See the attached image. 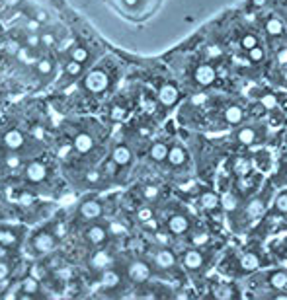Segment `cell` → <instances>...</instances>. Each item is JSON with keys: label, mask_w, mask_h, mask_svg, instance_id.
Here are the masks:
<instances>
[{"label": "cell", "mask_w": 287, "mask_h": 300, "mask_svg": "<svg viewBox=\"0 0 287 300\" xmlns=\"http://www.w3.org/2000/svg\"><path fill=\"white\" fill-rule=\"evenodd\" d=\"M196 218L188 209H178L168 214L164 220V228L172 234V238H182L186 240V236L196 228Z\"/></svg>", "instance_id": "cell-7"}, {"label": "cell", "mask_w": 287, "mask_h": 300, "mask_svg": "<svg viewBox=\"0 0 287 300\" xmlns=\"http://www.w3.org/2000/svg\"><path fill=\"white\" fill-rule=\"evenodd\" d=\"M47 12H43V10H33V20L37 22V24H43V22H47Z\"/></svg>", "instance_id": "cell-44"}, {"label": "cell", "mask_w": 287, "mask_h": 300, "mask_svg": "<svg viewBox=\"0 0 287 300\" xmlns=\"http://www.w3.org/2000/svg\"><path fill=\"white\" fill-rule=\"evenodd\" d=\"M152 265L151 261L147 259H131L127 265H125V277L133 283V285H147L152 277Z\"/></svg>", "instance_id": "cell-10"}, {"label": "cell", "mask_w": 287, "mask_h": 300, "mask_svg": "<svg viewBox=\"0 0 287 300\" xmlns=\"http://www.w3.org/2000/svg\"><path fill=\"white\" fill-rule=\"evenodd\" d=\"M111 265V255L107 254V252H96V254L92 255V259H90V267L94 271H104V269H107Z\"/></svg>", "instance_id": "cell-28"}, {"label": "cell", "mask_w": 287, "mask_h": 300, "mask_svg": "<svg viewBox=\"0 0 287 300\" xmlns=\"http://www.w3.org/2000/svg\"><path fill=\"white\" fill-rule=\"evenodd\" d=\"M260 31L264 35V41L270 45V53H275L277 49L287 45V28L281 18L273 14V12H264L258 18Z\"/></svg>", "instance_id": "cell-4"}, {"label": "cell", "mask_w": 287, "mask_h": 300, "mask_svg": "<svg viewBox=\"0 0 287 300\" xmlns=\"http://www.w3.org/2000/svg\"><path fill=\"white\" fill-rule=\"evenodd\" d=\"M260 33H262V31L254 30V28H244V30L237 35V43H239V47H241V51L244 55H246L250 49H254V47L264 43V39H262Z\"/></svg>", "instance_id": "cell-15"}, {"label": "cell", "mask_w": 287, "mask_h": 300, "mask_svg": "<svg viewBox=\"0 0 287 300\" xmlns=\"http://www.w3.org/2000/svg\"><path fill=\"white\" fill-rule=\"evenodd\" d=\"M246 57L250 60V64H264V62L268 60V51H266V47L262 43V45L250 49V51L246 53Z\"/></svg>", "instance_id": "cell-31"}, {"label": "cell", "mask_w": 287, "mask_h": 300, "mask_svg": "<svg viewBox=\"0 0 287 300\" xmlns=\"http://www.w3.org/2000/svg\"><path fill=\"white\" fill-rule=\"evenodd\" d=\"M57 240H59V238H57L51 230L41 228V230H37V232L31 236V248L39 255H47L57 250Z\"/></svg>", "instance_id": "cell-14"}, {"label": "cell", "mask_w": 287, "mask_h": 300, "mask_svg": "<svg viewBox=\"0 0 287 300\" xmlns=\"http://www.w3.org/2000/svg\"><path fill=\"white\" fill-rule=\"evenodd\" d=\"M190 78H192V82H194L197 92H207L219 86L223 74H221L217 62L205 57V59L197 60L196 64H194V68L190 72Z\"/></svg>", "instance_id": "cell-5"}, {"label": "cell", "mask_w": 287, "mask_h": 300, "mask_svg": "<svg viewBox=\"0 0 287 300\" xmlns=\"http://www.w3.org/2000/svg\"><path fill=\"white\" fill-rule=\"evenodd\" d=\"M49 230H51L59 240H63V238H67V234H69V224H67L65 220H55L53 224L49 226Z\"/></svg>", "instance_id": "cell-34"}, {"label": "cell", "mask_w": 287, "mask_h": 300, "mask_svg": "<svg viewBox=\"0 0 287 300\" xmlns=\"http://www.w3.org/2000/svg\"><path fill=\"white\" fill-rule=\"evenodd\" d=\"M35 70L41 76H47L53 72V62L49 59H37L35 60Z\"/></svg>", "instance_id": "cell-37"}, {"label": "cell", "mask_w": 287, "mask_h": 300, "mask_svg": "<svg viewBox=\"0 0 287 300\" xmlns=\"http://www.w3.org/2000/svg\"><path fill=\"white\" fill-rule=\"evenodd\" d=\"M273 84L277 88L287 90V64L279 66V68H273Z\"/></svg>", "instance_id": "cell-33"}, {"label": "cell", "mask_w": 287, "mask_h": 300, "mask_svg": "<svg viewBox=\"0 0 287 300\" xmlns=\"http://www.w3.org/2000/svg\"><path fill=\"white\" fill-rule=\"evenodd\" d=\"M82 86H84L86 92L100 96V94H104L109 88V74L106 70H102V68H94V70H90L88 74L84 76Z\"/></svg>", "instance_id": "cell-12"}, {"label": "cell", "mask_w": 287, "mask_h": 300, "mask_svg": "<svg viewBox=\"0 0 287 300\" xmlns=\"http://www.w3.org/2000/svg\"><path fill=\"white\" fill-rule=\"evenodd\" d=\"M166 164L174 170V172H186L192 166V156L190 150L186 148V144L180 140H174L170 144V152H168Z\"/></svg>", "instance_id": "cell-11"}, {"label": "cell", "mask_w": 287, "mask_h": 300, "mask_svg": "<svg viewBox=\"0 0 287 300\" xmlns=\"http://www.w3.org/2000/svg\"><path fill=\"white\" fill-rule=\"evenodd\" d=\"M0 244L6 246V248H18L20 246V234L12 230V228H6V226H0Z\"/></svg>", "instance_id": "cell-27"}, {"label": "cell", "mask_w": 287, "mask_h": 300, "mask_svg": "<svg viewBox=\"0 0 287 300\" xmlns=\"http://www.w3.org/2000/svg\"><path fill=\"white\" fill-rule=\"evenodd\" d=\"M266 248H268V252L272 254L275 263H283V261H287V230H283L281 234H277V236L270 238V242H268Z\"/></svg>", "instance_id": "cell-16"}, {"label": "cell", "mask_w": 287, "mask_h": 300, "mask_svg": "<svg viewBox=\"0 0 287 300\" xmlns=\"http://www.w3.org/2000/svg\"><path fill=\"white\" fill-rule=\"evenodd\" d=\"M20 0H6V4H10V6H16Z\"/></svg>", "instance_id": "cell-48"}, {"label": "cell", "mask_w": 287, "mask_h": 300, "mask_svg": "<svg viewBox=\"0 0 287 300\" xmlns=\"http://www.w3.org/2000/svg\"><path fill=\"white\" fill-rule=\"evenodd\" d=\"M137 220L141 222V224L145 226H154L156 228V220H154V210H152V207H149V205H143V207H139L137 209Z\"/></svg>", "instance_id": "cell-29"}, {"label": "cell", "mask_w": 287, "mask_h": 300, "mask_svg": "<svg viewBox=\"0 0 287 300\" xmlns=\"http://www.w3.org/2000/svg\"><path fill=\"white\" fill-rule=\"evenodd\" d=\"M10 250H12V248H6V246H2V244H0V259H8V257L12 255Z\"/></svg>", "instance_id": "cell-47"}, {"label": "cell", "mask_w": 287, "mask_h": 300, "mask_svg": "<svg viewBox=\"0 0 287 300\" xmlns=\"http://www.w3.org/2000/svg\"><path fill=\"white\" fill-rule=\"evenodd\" d=\"M10 273H12V265L6 259H0V283L6 281L10 277Z\"/></svg>", "instance_id": "cell-39"}, {"label": "cell", "mask_w": 287, "mask_h": 300, "mask_svg": "<svg viewBox=\"0 0 287 300\" xmlns=\"http://www.w3.org/2000/svg\"><path fill=\"white\" fill-rule=\"evenodd\" d=\"M121 279H123V275H121L118 269H111V267H107V269L100 271V277H98V283L102 288H106V290H111V288H118L121 285Z\"/></svg>", "instance_id": "cell-23"}, {"label": "cell", "mask_w": 287, "mask_h": 300, "mask_svg": "<svg viewBox=\"0 0 287 300\" xmlns=\"http://www.w3.org/2000/svg\"><path fill=\"white\" fill-rule=\"evenodd\" d=\"M180 267L182 271L194 279H205L207 277V271L211 269L213 261H215V254H213L211 248H196V246H188L184 248L180 254Z\"/></svg>", "instance_id": "cell-3"}, {"label": "cell", "mask_w": 287, "mask_h": 300, "mask_svg": "<svg viewBox=\"0 0 287 300\" xmlns=\"http://www.w3.org/2000/svg\"><path fill=\"white\" fill-rule=\"evenodd\" d=\"M24 176L30 183H41L47 178V166L43 162H39V160H33V162L26 166Z\"/></svg>", "instance_id": "cell-22"}, {"label": "cell", "mask_w": 287, "mask_h": 300, "mask_svg": "<svg viewBox=\"0 0 287 300\" xmlns=\"http://www.w3.org/2000/svg\"><path fill=\"white\" fill-rule=\"evenodd\" d=\"M0 47H2V43H0Z\"/></svg>", "instance_id": "cell-49"}, {"label": "cell", "mask_w": 287, "mask_h": 300, "mask_svg": "<svg viewBox=\"0 0 287 300\" xmlns=\"http://www.w3.org/2000/svg\"><path fill=\"white\" fill-rule=\"evenodd\" d=\"M65 72L71 76V78H76V76L82 74V62H78V60H69L67 64H65Z\"/></svg>", "instance_id": "cell-36"}, {"label": "cell", "mask_w": 287, "mask_h": 300, "mask_svg": "<svg viewBox=\"0 0 287 300\" xmlns=\"http://www.w3.org/2000/svg\"><path fill=\"white\" fill-rule=\"evenodd\" d=\"M125 117H127V107L120 104H113L109 107V119L111 121H123Z\"/></svg>", "instance_id": "cell-35"}, {"label": "cell", "mask_w": 287, "mask_h": 300, "mask_svg": "<svg viewBox=\"0 0 287 300\" xmlns=\"http://www.w3.org/2000/svg\"><path fill=\"white\" fill-rule=\"evenodd\" d=\"M84 238L88 244L92 246H96V248H100V246H104L109 238V232H107L106 226L102 224H92L86 228V232H84Z\"/></svg>", "instance_id": "cell-19"}, {"label": "cell", "mask_w": 287, "mask_h": 300, "mask_svg": "<svg viewBox=\"0 0 287 300\" xmlns=\"http://www.w3.org/2000/svg\"><path fill=\"white\" fill-rule=\"evenodd\" d=\"M196 207L211 222L219 220V218H227L225 216V207H223L221 193L211 189V187H201L199 189V193L196 197Z\"/></svg>", "instance_id": "cell-6"}, {"label": "cell", "mask_w": 287, "mask_h": 300, "mask_svg": "<svg viewBox=\"0 0 287 300\" xmlns=\"http://www.w3.org/2000/svg\"><path fill=\"white\" fill-rule=\"evenodd\" d=\"M156 100L162 109H172L182 102V92L174 82H162L156 90Z\"/></svg>", "instance_id": "cell-13"}, {"label": "cell", "mask_w": 287, "mask_h": 300, "mask_svg": "<svg viewBox=\"0 0 287 300\" xmlns=\"http://www.w3.org/2000/svg\"><path fill=\"white\" fill-rule=\"evenodd\" d=\"M151 265L152 269L162 271V273H174L180 267V255L174 254L170 246H160L156 244L151 252Z\"/></svg>", "instance_id": "cell-9"}, {"label": "cell", "mask_w": 287, "mask_h": 300, "mask_svg": "<svg viewBox=\"0 0 287 300\" xmlns=\"http://www.w3.org/2000/svg\"><path fill=\"white\" fill-rule=\"evenodd\" d=\"M170 144L166 140H154L151 146H149V160L154 164H164L168 158V152H170Z\"/></svg>", "instance_id": "cell-20"}, {"label": "cell", "mask_w": 287, "mask_h": 300, "mask_svg": "<svg viewBox=\"0 0 287 300\" xmlns=\"http://www.w3.org/2000/svg\"><path fill=\"white\" fill-rule=\"evenodd\" d=\"M250 156H252V164L256 168L260 174H268L272 170V152L270 148L264 144V146H256V148L250 150Z\"/></svg>", "instance_id": "cell-17"}, {"label": "cell", "mask_w": 287, "mask_h": 300, "mask_svg": "<svg viewBox=\"0 0 287 300\" xmlns=\"http://www.w3.org/2000/svg\"><path fill=\"white\" fill-rule=\"evenodd\" d=\"M241 286L237 285V279L231 277H221V273L217 277H209L207 279V296L213 298H239Z\"/></svg>", "instance_id": "cell-8"}, {"label": "cell", "mask_w": 287, "mask_h": 300, "mask_svg": "<svg viewBox=\"0 0 287 300\" xmlns=\"http://www.w3.org/2000/svg\"><path fill=\"white\" fill-rule=\"evenodd\" d=\"M118 168H127L133 164V150L129 148L127 144H118L116 148L111 150V158H109Z\"/></svg>", "instance_id": "cell-21"}, {"label": "cell", "mask_w": 287, "mask_h": 300, "mask_svg": "<svg viewBox=\"0 0 287 300\" xmlns=\"http://www.w3.org/2000/svg\"><path fill=\"white\" fill-rule=\"evenodd\" d=\"M141 197L147 203H156L160 199V187L154 183H145V185H141Z\"/></svg>", "instance_id": "cell-30"}, {"label": "cell", "mask_w": 287, "mask_h": 300, "mask_svg": "<svg viewBox=\"0 0 287 300\" xmlns=\"http://www.w3.org/2000/svg\"><path fill=\"white\" fill-rule=\"evenodd\" d=\"M20 288H22V296H37L41 292V281L33 275H28L20 281Z\"/></svg>", "instance_id": "cell-25"}, {"label": "cell", "mask_w": 287, "mask_h": 300, "mask_svg": "<svg viewBox=\"0 0 287 300\" xmlns=\"http://www.w3.org/2000/svg\"><path fill=\"white\" fill-rule=\"evenodd\" d=\"M6 49H8L12 55H18V53H20V49H22V45H20V41L12 39V41H8V43H6Z\"/></svg>", "instance_id": "cell-42"}, {"label": "cell", "mask_w": 287, "mask_h": 300, "mask_svg": "<svg viewBox=\"0 0 287 300\" xmlns=\"http://www.w3.org/2000/svg\"><path fill=\"white\" fill-rule=\"evenodd\" d=\"M272 254L260 240L248 242L244 248H231L227 254H223L221 261L217 263V273L231 277V279H248L258 271L273 265Z\"/></svg>", "instance_id": "cell-1"}, {"label": "cell", "mask_w": 287, "mask_h": 300, "mask_svg": "<svg viewBox=\"0 0 287 300\" xmlns=\"http://www.w3.org/2000/svg\"><path fill=\"white\" fill-rule=\"evenodd\" d=\"M2 144L8 150H16L18 152L20 148H24V144H26V135L20 129H10L2 136Z\"/></svg>", "instance_id": "cell-24"}, {"label": "cell", "mask_w": 287, "mask_h": 300, "mask_svg": "<svg viewBox=\"0 0 287 300\" xmlns=\"http://www.w3.org/2000/svg\"><path fill=\"white\" fill-rule=\"evenodd\" d=\"M41 43L47 47H51L53 43H55V37H53V33H43L41 35Z\"/></svg>", "instance_id": "cell-46"}, {"label": "cell", "mask_w": 287, "mask_h": 300, "mask_svg": "<svg viewBox=\"0 0 287 300\" xmlns=\"http://www.w3.org/2000/svg\"><path fill=\"white\" fill-rule=\"evenodd\" d=\"M31 275H33V277H37V279L41 281V279H45V277H47V269L43 267V265H35Z\"/></svg>", "instance_id": "cell-41"}, {"label": "cell", "mask_w": 287, "mask_h": 300, "mask_svg": "<svg viewBox=\"0 0 287 300\" xmlns=\"http://www.w3.org/2000/svg\"><path fill=\"white\" fill-rule=\"evenodd\" d=\"M86 181H90V183H98V181H100V174H98L96 170L86 172Z\"/></svg>", "instance_id": "cell-45"}, {"label": "cell", "mask_w": 287, "mask_h": 300, "mask_svg": "<svg viewBox=\"0 0 287 300\" xmlns=\"http://www.w3.org/2000/svg\"><path fill=\"white\" fill-rule=\"evenodd\" d=\"M26 43L30 49H37V47L41 45V35H37V33H30L28 37H26Z\"/></svg>", "instance_id": "cell-40"}, {"label": "cell", "mask_w": 287, "mask_h": 300, "mask_svg": "<svg viewBox=\"0 0 287 300\" xmlns=\"http://www.w3.org/2000/svg\"><path fill=\"white\" fill-rule=\"evenodd\" d=\"M104 214V205L98 201V199H86L82 205H80V216L84 220H98L102 218Z\"/></svg>", "instance_id": "cell-18"}, {"label": "cell", "mask_w": 287, "mask_h": 300, "mask_svg": "<svg viewBox=\"0 0 287 300\" xmlns=\"http://www.w3.org/2000/svg\"><path fill=\"white\" fill-rule=\"evenodd\" d=\"M268 136H270V123H262V121H246L239 127H235L228 135V144H233L235 150H252L256 146L268 144Z\"/></svg>", "instance_id": "cell-2"}, {"label": "cell", "mask_w": 287, "mask_h": 300, "mask_svg": "<svg viewBox=\"0 0 287 300\" xmlns=\"http://www.w3.org/2000/svg\"><path fill=\"white\" fill-rule=\"evenodd\" d=\"M4 164L8 166L10 170H16V168L22 166V158L16 154V150H8V154L4 156Z\"/></svg>", "instance_id": "cell-38"}, {"label": "cell", "mask_w": 287, "mask_h": 300, "mask_svg": "<svg viewBox=\"0 0 287 300\" xmlns=\"http://www.w3.org/2000/svg\"><path fill=\"white\" fill-rule=\"evenodd\" d=\"M121 2H123V6L129 8V10H137V8H141V4H143V0H121Z\"/></svg>", "instance_id": "cell-43"}, {"label": "cell", "mask_w": 287, "mask_h": 300, "mask_svg": "<svg viewBox=\"0 0 287 300\" xmlns=\"http://www.w3.org/2000/svg\"><path fill=\"white\" fill-rule=\"evenodd\" d=\"M69 57L73 60H78V62H86L88 60V57H90V53H88V49L84 45H73L71 49H69Z\"/></svg>", "instance_id": "cell-32"}, {"label": "cell", "mask_w": 287, "mask_h": 300, "mask_svg": "<svg viewBox=\"0 0 287 300\" xmlns=\"http://www.w3.org/2000/svg\"><path fill=\"white\" fill-rule=\"evenodd\" d=\"M94 136L90 135V133H78V135L73 138V146H75V150L78 152V154H88V152H92L94 150Z\"/></svg>", "instance_id": "cell-26"}]
</instances>
